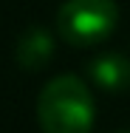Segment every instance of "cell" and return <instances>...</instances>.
<instances>
[{"label":"cell","instance_id":"1","mask_svg":"<svg viewBox=\"0 0 130 133\" xmlns=\"http://www.w3.org/2000/svg\"><path fill=\"white\" fill-rule=\"evenodd\" d=\"M37 116L43 133H91L93 96L79 77L62 74L43 88L37 102Z\"/></svg>","mask_w":130,"mask_h":133},{"label":"cell","instance_id":"2","mask_svg":"<svg viewBox=\"0 0 130 133\" xmlns=\"http://www.w3.org/2000/svg\"><path fill=\"white\" fill-rule=\"evenodd\" d=\"M119 23V6L113 0H65L57 11V31L65 43L91 48L105 43Z\"/></svg>","mask_w":130,"mask_h":133},{"label":"cell","instance_id":"3","mask_svg":"<svg viewBox=\"0 0 130 133\" xmlns=\"http://www.w3.org/2000/svg\"><path fill=\"white\" fill-rule=\"evenodd\" d=\"M91 77L102 91L119 94L130 85V62L122 54H99L91 62Z\"/></svg>","mask_w":130,"mask_h":133},{"label":"cell","instance_id":"4","mask_svg":"<svg viewBox=\"0 0 130 133\" xmlns=\"http://www.w3.org/2000/svg\"><path fill=\"white\" fill-rule=\"evenodd\" d=\"M54 54V45H51V37L43 31V28H28L17 45V59L20 65L28 68V71H37L43 62H48Z\"/></svg>","mask_w":130,"mask_h":133}]
</instances>
